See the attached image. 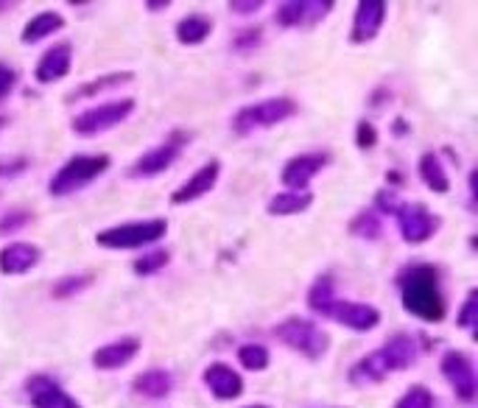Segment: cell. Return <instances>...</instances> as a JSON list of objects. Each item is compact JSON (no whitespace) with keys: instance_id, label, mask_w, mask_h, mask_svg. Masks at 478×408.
Instances as JSON below:
<instances>
[{"instance_id":"1","label":"cell","mask_w":478,"mask_h":408,"mask_svg":"<svg viewBox=\"0 0 478 408\" xmlns=\"http://www.w3.org/2000/svg\"><path fill=\"white\" fill-rule=\"evenodd\" d=\"M419 356V347L411 336L397 333L392 336L386 344H381L378 349H372L369 356L358 358L350 369V384L353 386H375L381 380H386L394 372H403L409 367H414Z\"/></svg>"},{"instance_id":"2","label":"cell","mask_w":478,"mask_h":408,"mask_svg":"<svg viewBox=\"0 0 478 408\" xmlns=\"http://www.w3.org/2000/svg\"><path fill=\"white\" fill-rule=\"evenodd\" d=\"M401 299L403 308L422 322L445 319V296L439 291V271L434 266H409L401 275Z\"/></svg>"},{"instance_id":"3","label":"cell","mask_w":478,"mask_h":408,"mask_svg":"<svg viewBox=\"0 0 478 408\" xmlns=\"http://www.w3.org/2000/svg\"><path fill=\"white\" fill-rule=\"evenodd\" d=\"M300 110V104L288 95H277V98H263L257 104H247L235 113L232 118V131L238 134H252L257 129H269L277 126L288 118H294Z\"/></svg>"},{"instance_id":"4","label":"cell","mask_w":478,"mask_h":408,"mask_svg":"<svg viewBox=\"0 0 478 408\" xmlns=\"http://www.w3.org/2000/svg\"><path fill=\"white\" fill-rule=\"evenodd\" d=\"M106 168H110V157L106 154H78L68 159L65 166L50 177L48 182L50 196H70L76 190L95 182Z\"/></svg>"},{"instance_id":"5","label":"cell","mask_w":478,"mask_h":408,"mask_svg":"<svg viewBox=\"0 0 478 408\" xmlns=\"http://www.w3.org/2000/svg\"><path fill=\"white\" fill-rule=\"evenodd\" d=\"M275 336H277V341H283L285 347H291L311 361L325 358V352L330 347V336L319 328V324H313L311 319H302V316H288L285 322H280L275 328Z\"/></svg>"},{"instance_id":"6","label":"cell","mask_w":478,"mask_h":408,"mask_svg":"<svg viewBox=\"0 0 478 408\" xmlns=\"http://www.w3.org/2000/svg\"><path fill=\"white\" fill-rule=\"evenodd\" d=\"M166 232H168L166 219H149V222H131V224L101 230L95 235V243L104 249H143L149 243L166 238Z\"/></svg>"},{"instance_id":"7","label":"cell","mask_w":478,"mask_h":408,"mask_svg":"<svg viewBox=\"0 0 478 408\" xmlns=\"http://www.w3.org/2000/svg\"><path fill=\"white\" fill-rule=\"evenodd\" d=\"M131 113H135V98H121V101H106L90 110L78 113L73 118V131L82 134V138H95L101 131H110L118 123H123Z\"/></svg>"},{"instance_id":"8","label":"cell","mask_w":478,"mask_h":408,"mask_svg":"<svg viewBox=\"0 0 478 408\" xmlns=\"http://www.w3.org/2000/svg\"><path fill=\"white\" fill-rule=\"evenodd\" d=\"M394 219L406 243H425L439 230V219L422 202H401V207L394 210Z\"/></svg>"},{"instance_id":"9","label":"cell","mask_w":478,"mask_h":408,"mask_svg":"<svg viewBox=\"0 0 478 408\" xmlns=\"http://www.w3.org/2000/svg\"><path fill=\"white\" fill-rule=\"evenodd\" d=\"M330 12V0H285V4L277 6L275 20L283 29H308V25L322 23Z\"/></svg>"},{"instance_id":"10","label":"cell","mask_w":478,"mask_h":408,"mask_svg":"<svg viewBox=\"0 0 478 408\" xmlns=\"http://www.w3.org/2000/svg\"><path fill=\"white\" fill-rule=\"evenodd\" d=\"M179 151H182V134H174L171 141L159 143V146L149 149L146 154H140V157L129 166L126 177H129V179H151V177H159L166 168L174 166V159L179 157Z\"/></svg>"},{"instance_id":"11","label":"cell","mask_w":478,"mask_h":408,"mask_svg":"<svg viewBox=\"0 0 478 408\" xmlns=\"http://www.w3.org/2000/svg\"><path fill=\"white\" fill-rule=\"evenodd\" d=\"M439 369H442L445 380L450 384V389L459 394V400H464V403H473V400H475V392H478L475 367H473V361L464 356V352H459V349L445 352Z\"/></svg>"},{"instance_id":"12","label":"cell","mask_w":478,"mask_h":408,"mask_svg":"<svg viewBox=\"0 0 478 408\" xmlns=\"http://www.w3.org/2000/svg\"><path fill=\"white\" fill-rule=\"evenodd\" d=\"M330 162L328 151H311V154H297L291 157L285 166H283V185L288 190H308L311 179L319 177V171H325V166Z\"/></svg>"},{"instance_id":"13","label":"cell","mask_w":478,"mask_h":408,"mask_svg":"<svg viewBox=\"0 0 478 408\" xmlns=\"http://www.w3.org/2000/svg\"><path fill=\"white\" fill-rule=\"evenodd\" d=\"M328 319L344 324V328H350L356 333H366L372 328H378L381 311L375 305H366V303H347V299H336Z\"/></svg>"},{"instance_id":"14","label":"cell","mask_w":478,"mask_h":408,"mask_svg":"<svg viewBox=\"0 0 478 408\" xmlns=\"http://www.w3.org/2000/svg\"><path fill=\"white\" fill-rule=\"evenodd\" d=\"M386 12H389V6L381 4V0H361L358 9H356V17H353L350 40L356 45L375 40L378 32L383 29V23H386Z\"/></svg>"},{"instance_id":"15","label":"cell","mask_w":478,"mask_h":408,"mask_svg":"<svg viewBox=\"0 0 478 408\" xmlns=\"http://www.w3.org/2000/svg\"><path fill=\"white\" fill-rule=\"evenodd\" d=\"M25 392H29V400L34 408H82L48 375H32L25 380Z\"/></svg>"},{"instance_id":"16","label":"cell","mask_w":478,"mask_h":408,"mask_svg":"<svg viewBox=\"0 0 478 408\" xmlns=\"http://www.w3.org/2000/svg\"><path fill=\"white\" fill-rule=\"evenodd\" d=\"M219 174H221V162H219V159L204 162V166H202L188 182H182V185L174 190V194H171V202H174V204H188V202L202 199L204 194H210V190L216 187Z\"/></svg>"},{"instance_id":"17","label":"cell","mask_w":478,"mask_h":408,"mask_svg":"<svg viewBox=\"0 0 478 408\" xmlns=\"http://www.w3.org/2000/svg\"><path fill=\"white\" fill-rule=\"evenodd\" d=\"M204 386L212 392L216 400H235L244 394V377L238 375L230 364H210L204 369Z\"/></svg>"},{"instance_id":"18","label":"cell","mask_w":478,"mask_h":408,"mask_svg":"<svg viewBox=\"0 0 478 408\" xmlns=\"http://www.w3.org/2000/svg\"><path fill=\"white\" fill-rule=\"evenodd\" d=\"M40 263V249L34 243H9V247L0 249V275L14 277V275H25V271H32Z\"/></svg>"},{"instance_id":"19","label":"cell","mask_w":478,"mask_h":408,"mask_svg":"<svg viewBox=\"0 0 478 408\" xmlns=\"http://www.w3.org/2000/svg\"><path fill=\"white\" fill-rule=\"evenodd\" d=\"M138 349H140V341L138 339H118V341H110V344H104L93 352V367L95 369H104V372H110V369H121L126 367L131 358L138 356Z\"/></svg>"},{"instance_id":"20","label":"cell","mask_w":478,"mask_h":408,"mask_svg":"<svg viewBox=\"0 0 478 408\" xmlns=\"http://www.w3.org/2000/svg\"><path fill=\"white\" fill-rule=\"evenodd\" d=\"M70 65H73V48L68 42H59L53 45L50 50L42 53V59L34 70L40 85H50V81H59L70 73Z\"/></svg>"},{"instance_id":"21","label":"cell","mask_w":478,"mask_h":408,"mask_svg":"<svg viewBox=\"0 0 478 408\" xmlns=\"http://www.w3.org/2000/svg\"><path fill=\"white\" fill-rule=\"evenodd\" d=\"M131 389H135L138 394H143V397L159 400V397H168L171 394L174 377L166 369H149V372H140L135 380H131Z\"/></svg>"},{"instance_id":"22","label":"cell","mask_w":478,"mask_h":408,"mask_svg":"<svg viewBox=\"0 0 478 408\" xmlns=\"http://www.w3.org/2000/svg\"><path fill=\"white\" fill-rule=\"evenodd\" d=\"M62 25H65V17H62L59 12H40V14H34L29 23H25V29H23L20 40H23L25 45H34V42H40V40H45V37H50V34H57Z\"/></svg>"},{"instance_id":"23","label":"cell","mask_w":478,"mask_h":408,"mask_svg":"<svg viewBox=\"0 0 478 408\" xmlns=\"http://www.w3.org/2000/svg\"><path fill=\"white\" fill-rule=\"evenodd\" d=\"M212 34V20L202 12H194L176 23V40L182 45H202Z\"/></svg>"},{"instance_id":"24","label":"cell","mask_w":478,"mask_h":408,"mask_svg":"<svg viewBox=\"0 0 478 408\" xmlns=\"http://www.w3.org/2000/svg\"><path fill=\"white\" fill-rule=\"evenodd\" d=\"M313 202V194L311 190H283V194H275L266 204L269 215H297L302 210H308Z\"/></svg>"},{"instance_id":"25","label":"cell","mask_w":478,"mask_h":408,"mask_svg":"<svg viewBox=\"0 0 478 408\" xmlns=\"http://www.w3.org/2000/svg\"><path fill=\"white\" fill-rule=\"evenodd\" d=\"M417 171H419V179L428 185L434 194H447V190H450V177H447V171H445V166H442V159H439L434 151H428V154L419 157Z\"/></svg>"},{"instance_id":"26","label":"cell","mask_w":478,"mask_h":408,"mask_svg":"<svg viewBox=\"0 0 478 408\" xmlns=\"http://www.w3.org/2000/svg\"><path fill=\"white\" fill-rule=\"evenodd\" d=\"M135 78V73H110V76H101V78H93V81H87V85H82L78 90H73V93H68V98L65 101H82V98H90V95H95V93H104V90H113V87H118V85H126V81H131Z\"/></svg>"},{"instance_id":"27","label":"cell","mask_w":478,"mask_h":408,"mask_svg":"<svg viewBox=\"0 0 478 408\" xmlns=\"http://www.w3.org/2000/svg\"><path fill=\"white\" fill-rule=\"evenodd\" d=\"M333 303H336V286H333V277H330V275H322V277H319V280L311 286V291H308V305H311L313 313L328 316L330 308H333Z\"/></svg>"},{"instance_id":"28","label":"cell","mask_w":478,"mask_h":408,"mask_svg":"<svg viewBox=\"0 0 478 408\" xmlns=\"http://www.w3.org/2000/svg\"><path fill=\"white\" fill-rule=\"evenodd\" d=\"M238 361L249 372H263L269 367V349L263 344H241L238 347Z\"/></svg>"},{"instance_id":"29","label":"cell","mask_w":478,"mask_h":408,"mask_svg":"<svg viewBox=\"0 0 478 408\" xmlns=\"http://www.w3.org/2000/svg\"><path fill=\"white\" fill-rule=\"evenodd\" d=\"M350 232L358 235V238H369V240H375L381 235V219L372 210H364L358 213L353 224H350Z\"/></svg>"},{"instance_id":"30","label":"cell","mask_w":478,"mask_h":408,"mask_svg":"<svg viewBox=\"0 0 478 408\" xmlns=\"http://www.w3.org/2000/svg\"><path fill=\"white\" fill-rule=\"evenodd\" d=\"M168 252L166 249H154V252H146L143 258H138L135 260V275H143V277H149V275H157L159 268H166L168 266Z\"/></svg>"},{"instance_id":"31","label":"cell","mask_w":478,"mask_h":408,"mask_svg":"<svg viewBox=\"0 0 478 408\" xmlns=\"http://www.w3.org/2000/svg\"><path fill=\"white\" fill-rule=\"evenodd\" d=\"M90 283H93V275H76V277H62L59 283H53L50 294H53V296H57V299H68V296H73V294H78V291H85V288H90Z\"/></svg>"},{"instance_id":"32","label":"cell","mask_w":478,"mask_h":408,"mask_svg":"<svg viewBox=\"0 0 478 408\" xmlns=\"http://www.w3.org/2000/svg\"><path fill=\"white\" fill-rule=\"evenodd\" d=\"M394 408H434V394H431L428 386L417 384V386H411L401 400H397Z\"/></svg>"},{"instance_id":"33","label":"cell","mask_w":478,"mask_h":408,"mask_svg":"<svg viewBox=\"0 0 478 408\" xmlns=\"http://www.w3.org/2000/svg\"><path fill=\"white\" fill-rule=\"evenodd\" d=\"M456 322H459V328H464V331H475V324H478V291L475 288L467 294Z\"/></svg>"},{"instance_id":"34","label":"cell","mask_w":478,"mask_h":408,"mask_svg":"<svg viewBox=\"0 0 478 408\" xmlns=\"http://www.w3.org/2000/svg\"><path fill=\"white\" fill-rule=\"evenodd\" d=\"M375 143H378V131H375V126L366 123V121H361L358 129H356V146L366 151V149H375Z\"/></svg>"},{"instance_id":"35","label":"cell","mask_w":478,"mask_h":408,"mask_svg":"<svg viewBox=\"0 0 478 408\" xmlns=\"http://www.w3.org/2000/svg\"><path fill=\"white\" fill-rule=\"evenodd\" d=\"M32 222V213H9L0 219V235L4 232H17L20 227H25Z\"/></svg>"},{"instance_id":"36","label":"cell","mask_w":478,"mask_h":408,"mask_svg":"<svg viewBox=\"0 0 478 408\" xmlns=\"http://www.w3.org/2000/svg\"><path fill=\"white\" fill-rule=\"evenodd\" d=\"M260 42H263L260 40V29H247V32H241V34L232 40V48L235 50H255Z\"/></svg>"},{"instance_id":"37","label":"cell","mask_w":478,"mask_h":408,"mask_svg":"<svg viewBox=\"0 0 478 408\" xmlns=\"http://www.w3.org/2000/svg\"><path fill=\"white\" fill-rule=\"evenodd\" d=\"M232 14H244V17H249V14H255V12H260L263 9V0H232V4L227 6Z\"/></svg>"},{"instance_id":"38","label":"cell","mask_w":478,"mask_h":408,"mask_svg":"<svg viewBox=\"0 0 478 408\" xmlns=\"http://www.w3.org/2000/svg\"><path fill=\"white\" fill-rule=\"evenodd\" d=\"M14 81H17L14 70H12L9 65L0 62V101H4V98L14 90Z\"/></svg>"},{"instance_id":"39","label":"cell","mask_w":478,"mask_h":408,"mask_svg":"<svg viewBox=\"0 0 478 408\" xmlns=\"http://www.w3.org/2000/svg\"><path fill=\"white\" fill-rule=\"evenodd\" d=\"M29 168V159L20 157V159H9V162H0V177H17Z\"/></svg>"},{"instance_id":"40","label":"cell","mask_w":478,"mask_h":408,"mask_svg":"<svg viewBox=\"0 0 478 408\" xmlns=\"http://www.w3.org/2000/svg\"><path fill=\"white\" fill-rule=\"evenodd\" d=\"M378 207H381L383 213L394 215V210L401 207V202H397V196L392 194V190H381V194H378Z\"/></svg>"},{"instance_id":"41","label":"cell","mask_w":478,"mask_h":408,"mask_svg":"<svg viewBox=\"0 0 478 408\" xmlns=\"http://www.w3.org/2000/svg\"><path fill=\"white\" fill-rule=\"evenodd\" d=\"M171 4H168V0H154V4H146V9L149 12H166Z\"/></svg>"},{"instance_id":"42","label":"cell","mask_w":478,"mask_h":408,"mask_svg":"<svg viewBox=\"0 0 478 408\" xmlns=\"http://www.w3.org/2000/svg\"><path fill=\"white\" fill-rule=\"evenodd\" d=\"M394 131H397V134H403V131H406V123H403V118H397V121H394Z\"/></svg>"},{"instance_id":"43","label":"cell","mask_w":478,"mask_h":408,"mask_svg":"<svg viewBox=\"0 0 478 408\" xmlns=\"http://www.w3.org/2000/svg\"><path fill=\"white\" fill-rule=\"evenodd\" d=\"M244 408H272V405H260V403H252V405H244Z\"/></svg>"},{"instance_id":"44","label":"cell","mask_w":478,"mask_h":408,"mask_svg":"<svg viewBox=\"0 0 478 408\" xmlns=\"http://www.w3.org/2000/svg\"><path fill=\"white\" fill-rule=\"evenodd\" d=\"M9 9V4H0V12H6Z\"/></svg>"}]
</instances>
